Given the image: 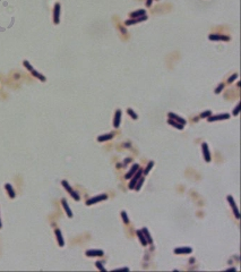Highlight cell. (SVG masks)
I'll list each match as a JSON object with an SVG mask.
<instances>
[{
	"label": "cell",
	"instance_id": "ffe728a7",
	"mask_svg": "<svg viewBox=\"0 0 241 272\" xmlns=\"http://www.w3.org/2000/svg\"><path fill=\"white\" fill-rule=\"evenodd\" d=\"M113 133H110V134H105V135H101L98 137V141L99 142H105V141H109V140H112L113 138Z\"/></svg>",
	"mask_w": 241,
	"mask_h": 272
},
{
	"label": "cell",
	"instance_id": "d6a6232c",
	"mask_svg": "<svg viewBox=\"0 0 241 272\" xmlns=\"http://www.w3.org/2000/svg\"><path fill=\"white\" fill-rule=\"evenodd\" d=\"M239 112H240V104H236V107L234 108V110H233L232 115H233V116H238V115H239Z\"/></svg>",
	"mask_w": 241,
	"mask_h": 272
},
{
	"label": "cell",
	"instance_id": "d590c367",
	"mask_svg": "<svg viewBox=\"0 0 241 272\" xmlns=\"http://www.w3.org/2000/svg\"><path fill=\"white\" fill-rule=\"evenodd\" d=\"M1 227H2V223H1V220H0V228H1Z\"/></svg>",
	"mask_w": 241,
	"mask_h": 272
},
{
	"label": "cell",
	"instance_id": "e0dca14e",
	"mask_svg": "<svg viewBox=\"0 0 241 272\" xmlns=\"http://www.w3.org/2000/svg\"><path fill=\"white\" fill-rule=\"evenodd\" d=\"M143 15H146V10L138 9V10H136V11H134V13H130L129 17L130 18H137V17H140V16H143Z\"/></svg>",
	"mask_w": 241,
	"mask_h": 272
},
{
	"label": "cell",
	"instance_id": "3957f363",
	"mask_svg": "<svg viewBox=\"0 0 241 272\" xmlns=\"http://www.w3.org/2000/svg\"><path fill=\"white\" fill-rule=\"evenodd\" d=\"M142 172H143V170L139 168L138 170L136 171V174H135L134 176H133V177L130 178V179H131V182H130L129 185H128L129 189H134V188H135V185H136V183H137V182H138V179L142 177Z\"/></svg>",
	"mask_w": 241,
	"mask_h": 272
},
{
	"label": "cell",
	"instance_id": "7402d4cb",
	"mask_svg": "<svg viewBox=\"0 0 241 272\" xmlns=\"http://www.w3.org/2000/svg\"><path fill=\"white\" fill-rule=\"evenodd\" d=\"M167 124L169 125H171V126H173L174 128H178V129H180V131H182L183 129V125H181V124H179V122H174V120H172V119H167Z\"/></svg>",
	"mask_w": 241,
	"mask_h": 272
},
{
	"label": "cell",
	"instance_id": "484cf974",
	"mask_svg": "<svg viewBox=\"0 0 241 272\" xmlns=\"http://www.w3.org/2000/svg\"><path fill=\"white\" fill-rule=\"evenodd\" d=\"M143 183H144V178L140 177V178L138 179V182L136 183V185H135V189H136V191H139L140 187H142V185H143Z\"/></svg>",
	"mask_w": 241,
	"mask_h": 272
},
{
	"label": "cell",
	"instance_id": "4fadbf2b",
	"mask_svg": "<svg viewBox=\"0 0 241 272\" xmlns=\"http://www.w3.org/2000/svg\"><path fill=\"white\" fill-rule=\"evenodd\" d=\"M138 169H139V164H137V163L133 164V167L130 168V170H129V171H128V172H127V174H126L125 178H126V179H130V178H131V177H133V176H134L135 174H136V171H137Z\"/></svg>",
	"mask_w": 241,
	"mask_h": 272
},
{
	"label": "cell",
	"instance_id": "7a4b0ae2",
	"mask_svg": "<svg viewBox=\"0 0 241 272\" xmlns=\"http://www.w3.org/2000/svg\"><path fill=\"white\" fill-rule=\"evenodd\" d=\"M108 198V195L107 194H100L98 196H94L92 198H89L86 201V205H93V204H95V203H99V202H102V201H105Z\"/></svg>",
	"mask_w": 241,
	"mask_h": 272
},
{
	"label": "cell",
	"instance_id": "52a82bcc",
	"mask_svg": "<svg viewBox=\"0 0 241 272\" xmlns=\"http://www.w3.org/2000/svg\"><path fill=\"white\" fill-rule=\"evenodd\" d=\"M202 151H203V157H204V159L206 162H211V160H212V155H211V152H209V149H208V144L207 143H203L202 144Z\"/></svg>",
	"mask_w": 241,
	"mask_h": 272
},
{
	"label": "cell",
	"instance_id": "2e32d148",
	"mask_svg": "<svg viewBox=\"0 0 241 272\" xmlns=\"http://www.w3.org/2000/svg\"><path fill=\"white\" fill-rule=\"evenodd\" d=\"M61 204H62V207H64V209H65L67 216L69 217V218H73V212H71L69 205H68V203H67V201H66L65 198H62V200H61Z\"/></svg>",
	"mask_w": 241,
	"mask_h": 272
},
{
	"label": "cell",
	"instance_id": "277c9868",
	"mask_svg": "<svg viewBox=\"0 0 241 272\" xmlns=\"http://www.w3.org/2000/svg\"><path fill=\"white\" fill-rule=\"evenodd\" d=\"M227 198V202H229L230 205H231L232 211L234 213V217H236V219H240V212H239V209L236 207V202H234V200H233V197H232L231 195H229Z\"/></svg>",
	"mask_w": 241,
	"mask_h": 272
},
{
	"label": "cell",
	"instance_id": "cb8c5ba5",
	"mask_svg": "<svg viewBox=\"0 0 241 272\" xmlns=\"http://www.w3.org/2000/svg\"><path fill=\"white\" fill-rule=\"evenodd\" d=\"M153 166H154V161H149V163H147V167L143 170L144 175H149V171H151V169L153 168Z\"/></svg>",
	"mask_w": 241,
	"mask_h": 272
},
{
	"label": "cell",
	"instance_id": "d4e9b609",
	"mask_svg": "<svg viewBox=\"0 0 241 272\" xmlns=\"http://www.w3.org/2000/svg\"><path fill=\"white\" fill-rule=\"evenodd\" d=\"M127 113H128V115H129L130 117L133 118L134 120H136V119L138 118V116H137V113L135 112V111H134V110H133V109H130V108L127 109Z\"/></svg>",
	"mask_w": 241,
	"mask_h": 272
},
{
	"label": "cell",
	"instance_id": "ba28073f",
	"mask_svg": "<svg viewBox=\"0 0 241 272\" xmlns=\"http://www.w3.org/2000/svg\"><path fill=\"white\" fill-rule=\"evenodd\" d=\"M208 39L211 41H230V36L223 34H209Z\"/></svg>",
	"mask_w": 241,
	"mask_h": 272
},
{
	"label": "cell",
	"instance_id": "1f68e13d",
	"mask_svg": "<svg viewBox=\"0 0 241 272\" xmlns=\"http://www.w3.org/2000/svg\"><path fill=\"white\" fill-rule=\"evenodd\" d=\"M236 78H238V74H233L232 76H230V77H229V80H227V83H229V84H231L232 82H234Z\"/></svg>",
	"mask_w": 241,
	"mask_h": 272
},
{
	"label": "cell",
	"instance_id": "9c48e42d",
	"mask_svg": "<svg viewBox=\"0 0 241 272\" xmlns=\"http://www.w3.org/2000/svg\"><path fill=\"white\" fill-rule=\"evenodd\" d=\"M146 19H147V16H146V15H143V16L137 17V18H130V19H128V21H126L125 25L126 26H130V25H134V24L144 22V21H146Z\"/></svg>",
	"mask_w": 241,
	"mask_h": 272
},
{
	"label": "cell",
	"instance_id": "4dcf8cb0",
	"mask_svg": "<svg viewBox=\"0 0 241 272\" xmlns=\"http://www.w3.org/2000/svg\"><path fill=\"white\" fill-rule=\"evenodd\" d=\"M23 65L25 66V68H26V69H28V71H31L33 69V67H32V65H31V64H30V62H28L27 60H24L23 61Z\"/></svg>",
	"mask_w": 241,
	"mask_h": 272
},
{
	"label": "cell",
	"instance_id": "f546056e",
	"mask_svg": "<svg viewBox=\"0 0 241 272\" xmlns=\"http://www.w3.org/2000/svg\"><path fill=\"white\" fill-rule=\"evenodd\" d=\"M223 89H224V84L223 83H221V84H218V87L215 89V93L216 94H220L221 92L223 91Z\"/></svg>",
	"mask_w": 241,
	"mask_h": 272
},
{
	"label": "cell",
	"instance_id": "e575fe53",
	"mask_svg": "<svg viewBox=\"0 0 241 272\" xmlns=\"http://www.w3.org/2000/svg\"><path fill=\"white\" fill-rule=\"evenodd\" d=\"M117 270H121V271H129L128 267H120V269H117Z\"/></svg>",
	"mask_w": 241,
	"mask_h": 272
},
{
	"label": "cell",
	"instance_id": "83f0119b",
	"mask_svg": "<svg viewBox=\"0 0 241 272\" xmlns=\"http://www.w3.org/2000/svg\"><path fill=\"white\" fill-rule=\"evenodd\" d=\"M95 267H98L99 270H101V271H103V272L107 271V270H105V267H103V263H102V262H100V261H98V262L95 263Z\"/></svg>",
	"mask_w": 241,
	"mask_h": 272
},
{
	"label": "cell",
	"instance_id": "8992f818",
	"mask_svg": "<svg viewBox=\"0 0 241 272\" xmlns=\"http://www.w3.org/2000/svg\"><path fill=\"white\" fill-rule=\"evenodd\" d=\"M229 118H230L229 113H221V115H215V116L211 115L209 117H207V120L209 122H218V120H227Z\"/></svg>",
	"mask_w": 241,
	"mask_h": 272
},
{
	"label": "cell",
	"instance_id": "ac0fdd59",
	"mask_svg": "<svg viewBox=\"0 0 241 272\" xmlns=\"http://www.w3.org/2000/svg\"><path fill=\"white\" fill-rule=\"evenodd\" d=\"M5 188H6V191H7V193H8V195H9L10 198H15V196H16V193H15L13 186H11L10 184H6Z\"/></svg>",
	"mask_w": 241,
	"mask_h": 272
},
{
	"label": "cell",
	"instance_id": "30bf717a",
	"mask_svg": "<svg viewBox=\"0 0 241 272\" xmlns=\"http://www.w3.org/2000/svg\"><path fill=\"white\" fill-rule=\"evenodd\" d=\"M167 117L170 118V119H172V120H174V122L181 124V125H183V126H185L186 124H187L186 119H183L182 117H180V116H178V115H176V113H173V112H169V113H167Z\"/></svg>",
	"mask_w": 241,
	"mask_h": 272
},
{
	"label": "cell",
	"instance_id": "7c38bea8",
	"mask_svg": "<svg viewBox=\"0 0 241 272\" xmlns=\"http://www.w3.org/2000/svg\"><path fill=\"white\" fill-rule=\"evenodd\" d=\"M121 122V110H117L114 113V118H113V126L114 128H118L120 126Z\"/></svg>",
	"mask_w": 241,
	"mask_h": 272
},
{
	"label": "cell",
	"instance_id": "603a6c76",
	"mask_svg": "<svg viewBox=\"0 0 241 272\" xmlns=\"http://www.w3.org/2000/svg\"><path fill=\"white\" fill-rule=\"evenodd\" d=\"M142 232H143L144 236H145L147 243H149V244H152V243H153V239H152V237H151V235H149V229H147V228H143V229H142Z\"/></svg>",
	"mask_w": 241,
	"mask_h": 272
},
{
	"label": "cell",
	"instance_id": "f1b7e54d",
	"mask_svg": "<svg viewBox=\"0 0 241 272\" xmlns=\"http://www.w3.org/2000/svg\"><path fill=\"white\" fill-rule=\"evenodd\" d=\"M212 115V111L211 110H207V111H204V112H202L199 115V118H207L209 117Z\"/></svg>",
	"mask_w": 241,
	"mask_h": 272
},
{
	"label": "cell",
	"instance_id": "5bb4252c",
	"mask_svg": "<svg viewBox=\"0 0 241 272\" xmlns=\"http://www.w3.org/2000/svg\"><path fill=\"white\" fill-rule=\"evenodd\" d=\"M192 253L191 247H178L174 248V254H190Z\"/></svg>",
	"mask_w": 241,
	"mask_h": 272
},
{
	"label": "cell",
	"instance_id": "44dd1931",
	"mask_svg": "<svg viewBox=\"0 0 241 272\" xmlns=\"http://www.w3.org/2000/svg\"><path fill=\"white\" fill-rule=\"evenodd\" d=\"M31 74H32V75L34 76V77H36V78H39V80H40V81H42V82H45V81H46L45 76H43V75H42V74H40V73L35 71L34 68H33L32 71H31Z\"/></svg>",
	"mask_w": 241,
	"mask_h": 272
},
{
	"label": "cell",
	"instance_id": "5b68a950",
	"mask_svg": "<svg viewBox=\"0 0 241 272\" xmlns=\"http://www.w3.org/2000/svg\"><path fill=\"white\" fill-rule=\"evenodd\" d=\"M60 4L56 2V5L53 7V23L55 24H59L60 22Z\"/></svg>",
	"mask_w": 241,
	"mask_h": 272
},
{
	"label": "cell",
	"instance_id": "6da1fadb",
	"mask_svg": "<svg viewBox=\"0 0 241 272\" xmlns=\"http://www.w3.org/2000/svg\"><path fill=\"white\" fill-rule=\"evenodd\" d=\"M61 184H62V186L66 188V191L69 193L70 195H71V197L74 198L75 201H79V198H80V197H79V194L77 192H75L74 189L70 187L69 184H68V182H67V180H62V182H61Z\"/></svg>",
	"mask_w": 241,
	"mask_h": 272
},
{
	"label": "cell",
	"instance_id": "836d02e7",
	"mask_svg": "<svg viewBox=\"0 0 241 272\" xmlns=\"http://www.w3.org/2000/svg\"><path fill=\"white\" fill-rule=\"evenodd\" d=\"M152 2H153V0H146V6H147V7H151Z\"/></svg>",
	"mask_w": 241,
	"mask_h": 272
},
{
	"label": "cell",
	"instance_id": "4316f807",
	"mask_svg": "<svg viewBox=\"0 0 241 272\" xmlns=\"http://www.w3.org/2000/svg\"><path fill=\"white\" fill-rule=\"evenodd\" d=\"M121 217H122V220H124V222H125L126 225H128V223H129V219H128V217H127L126 211L121 212Z\"/></svg>",
	"mask_w": 241,
	"mask_h": 272
},
{
	"label": "cell",
	"instance_id": "9a60e30c",
	"mask_svg": "<svg viewBox=\"0 0 241 272\" xmlns=\"http://www.w3.org/2000/svg\"><path fill=\"white\" fill-rule=\"evenodd\" d=\"M55 234H56V236H57V240H58V244H59V246H60V247L65 246V240H64V238H62V234H61L60 229L55 230Z\"/></svg>",
	"mask_w": 241,
	"mask_h": 272
},
{
	"label": "cell",
	"instance_id": "d6986e66",
	"mask_svg": "<svg viewBox=\"0 0 241 272\" xmlns=\"http://www.w3.org/2000/svg\"><path fill=\"white\" fill-rule=\"evenodd\" d=\"M136 234H137V236H138V239L140 240V243H142L143 246L149 245L147 240H146V238H145V236H144V234L142 232V230H137V231H136Z\"/></svg>",
	"mask_w": 241,
	"mask_h": 272
},
{
	"label": "cell",
	"instance_id": "8fae6325",
	"mask_svg": "<svg viewBox=\"0 0 241 272\" xmlns=\"http://www.w3.org/2000/svg\"><path fill=\"white\" fill-rule=\"evenodd\" d=\"M86 255L87 256H103L104 255V252L102 249H88L86 251Z\"/></svg>",
	"mask_w": 241,
	"mask_h": 272
}]
</instances>
